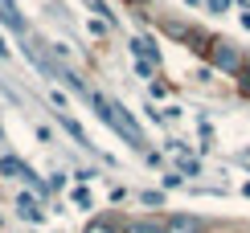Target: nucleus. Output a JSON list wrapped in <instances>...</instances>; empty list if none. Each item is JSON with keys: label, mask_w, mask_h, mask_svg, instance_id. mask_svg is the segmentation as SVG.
Returning <instances> with one entry per match:
<instances>
[{"label": "nucleus", "mask_w": 250, "mask_h": 233, "mask_svg": "<svg viewBox=\"0 0 250 233\" xmlns=\"http://www.w3.org/2000/svg\"><path fill=\"white\" fill-rule=\"evenodd\" d=\"M86 98L95 102V111H99V119L107 123V127H115L119 135H127V139H131L135 147H144V135H140V127L131 123V115H123V111L115 107V102H107V98H103V94H95V90H90Z\"/></svg>", "instance_id": "nucleus-1"}, {"label": "nucleus", "mask_w": 250, "mask_h": 233, "mask_svg": "<svg viewBox=\"0 0 250 233\" xmlns=\"http://www.w3.org/2000/svg\"><path fill=\"white\" fill-rule=\"evenodd\" d=\"M164 233H201V221L197 217H172L168 225H164Z\"/></svg>", "instance_id": "nucleus-2"}, {"label": "nucleus", "mask_w": 250, "mask_h": 233, "mask_svg": "<svg viewBox=\"0 0 250 233\" xmlns=\"http://www.w3.org/2000/svg\"><path fill=\"white\" fill-rule=\"evenodd\" d=\"M213 61H217L222 70H238V54H234L230 45H226V41H217V49H213Z\"/></svg>", "instance_id": "nucleus-3"}, {"label": "nucleus", "mask_w": 250, "mask_h": 233, "mask_svg": "<svg viewBox=\"0 0 250 233\" xmlns=\"http://www.w3.org/2000/svg\"><path fill=\"white\" fill-rule=\"evenodd\" d=\"M123 233H164V225L160 221H127Z\"/></svg>", "instance_id": "nucleus-4"}, {"label": "nucleus", "mask_w": 250, "mask_h": 233, "mask_svg": "<svg viewBox=\"0 0 250 233\" xmlns=\"http://www.w3.org/2000/svg\"><path fill=\"white\" fill-rule=\"evenodd\" d=\"M17 205H21V217H29V221H41V209H37V200H33V196H21Z\"/></svg>", "instance_id": "nucleus-5"}, {"label": "nucleus", "mask_w": 250, "mask_h": 233, "mask_svg": "<svg viewBox=\"0 0 250 233\" xmlns=\"http://www.w3.org/2000/svg\"><path fill=\"white\" fill-rule=\"evenodd\" d=\"M62 123H66V131H70V135H74V139H78L82 147H90V143H86V135H82V127H78L74 119H66V115H62Z\"/></svg>", "instance_id": "nucleus-6"}, {"label": "nucleus", "mask_w": 250, "mask_h": 233, "mask_svg": "<svg viewBox=\"0 0 250 233\" xmlns=\"http://www.w3.org/2000/svg\"><path fill=\"white\" fill-rule=\"evenodd\" d=\"M86 4H90V8H95V13H99L103 20H111V25H115V13H111V8H107V4H103V0H86Z\"/></svg>", "instance_id": "nucleus-7"}, {"label": "nucleus", "mask_w": 250, "mask_h": 233, "mask_svg": "<svg viewBox=\"0 0 250 233\" xmlns=\"http://www.w3.org/2000/svg\"><path fill=\"white\" fill-rule=\"evenodd\" d=\"M86 233H115V229H111L107 221H90V225H86Z\"/></svg>", "instance_id": "nucleus-8"}, {"label": "nucleus", "mask_w": 250, "mask_h": 233, "mask_svg": "<svg viewBox=\"0 0 250 233\" xmlns=\"http://www.w3.org/2000/svg\"><path fill=\"white\" fill-rule=\"evenodd\" d=\"M74 200H78L82 209H90V193H86V188H74Z\"/></svg>", "instance_id": "nucleus-9"}, {"label": "nucleus", "mask_w": 250, "mask_h": 233, "mask_svg": "<svg viewBox=\"0 0 250 233\" xmlns=\"http://www.w3.org/2000/svg\"><path fill=\"white\" fill-rule=\"evenodd\" d=\"M230 8V0H209V13H226Z\"/></svg>", "instance_id": "nucleus-10"}]
</instances>
